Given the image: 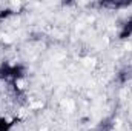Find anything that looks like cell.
<instances>
[{"mask_svg": "<svg viewBox=\"0 0 132 131\" xmlns=\"http://www.w3.org/2000/svg\"><path fill=\"white\" fill-rule=\"evenodd\" d=\"M19 120L20 119H12V120H9V119H6V117H0V131H9L15 123H19Z\"/></svg>", "mask_w": 132, "mask_h": 131, "instance_id": "5", "label": "cell"}, {"mask_svg": "<svg viewBox=\"0 0 132 131\" xmlns=\"http://www.w3.org/2000/svg\"><path fill=\"white\" fill-rule=\"evenodd\" d=\"M112 128H114V119L108 117V119H103L98 125L94 128V131H111Z\"/></svg>", "mask_w": 132, "mask_h": 131, "instance_id": "4", "label": "cell"}, {"mask_svg": "<svg viewBox=\"0 0 132 131\" xmlns=\"http://www.w3.org/2000/svg\"><path fill=\"white\" fill-rule=\"evenodd\" d=\"M11 79H12V65L3 62V63L0 65V80L8 82V80H11Z\"/></svg>", "mask_w": 132, "mask_h": 131, "instance_id": "1", "label": "cell"}, {"mask_svg": "<svg viewBox=\"0 0 132 131\" xmlns=\"http://www.w3.org/2000/svg\"><path fill=\"white\" fill-rule=\"evenodd\" d=\"M11 14H14L11 9H2V11H0V19H6V17H9Z\"/></svg>", "mask_w": 132, "mask_h": 131, "instance_id": "7", "label": "cell"}, {"mask_svg": "<svg viewBox=\"0 0 132 131\" xmlns=\"http://www.w3.org/2000/svg\"><path fill=\"white\" fill-rule=\"evenodd\" d=\"M131 35H132V17H129V19L123 23L118 39H120V40H126V39H128V37H131Z\"/></svg>", "mask_w": 132, "mask_h": 131, "instance_id": "2", "label": "cell"}, {"mask_svg": "<svg viewBox=\"0 0 132 131\" xmlns=\"http://www.w3.org/2000/svg\"><path fill=\"white\" fill-rule=\"evenodd\" d=\"M131 77H132V69L131 68H125V69H121V71L117 74V80H118L120 83H126Z\"/></svg>", "mask_w": 132, "mask_h": 131, "instance_id": "6", "label": "cell"}, {"mask_svg": "<svg viewBox=\"0 0 132 131\" xmlns=\"http://www.w3.org/2000/svg\"><path fill=\"white\" fill-rule=\"evenodd\" d=\"M25 74H26V69H25L23 65H12V79H11V82L15 83L17 80L23 79Z\"/></svg>", "mask_w": 132, "mask_h": 131, "instance_id": "3", "label": "cell"}]
</instances>
